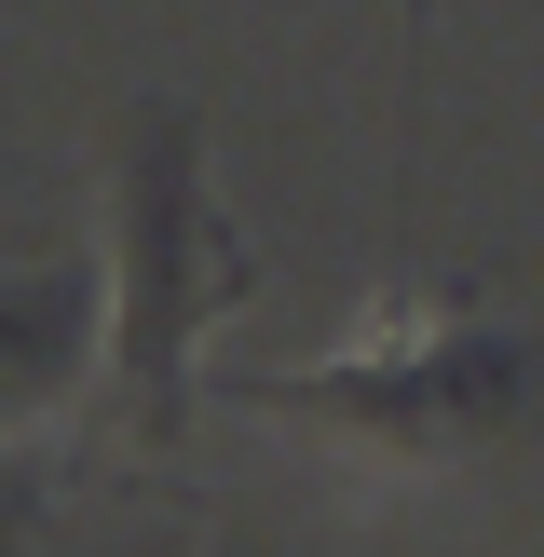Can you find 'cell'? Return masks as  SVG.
Wrapping results in <instances>:
<instances>
[{
  "instance_id": "7a4b0ae2",
  "label": "cell",
  "mask_w": 544,
  "mask_h": 557,
  "mask_svg": "<svg viewBox=\"0 0 544 557\" xmlns=\"http://www.w3.org/2000/svg\"><path fill=\"white\" fill-rule=\"evenodd\" d=\"M517 395V341L490 313H449V299H381L368 341L326 354V368L272 381V408L313 435H354L381 462H435V449H477Z\"/></svg>"
},
{
  "instance_id": "3957f363",
  "label": "cell",
  "mask_w": 544,
  "mask_h": 557,
  "mask_svg": "<svg viewBox=\"0 0 544 557\" xmlns=\"http://www.w3.org/2000/svg\"><path fill=\"white\" fill-rule=\"evenodd\" d=\"M41 299H54V286H0V408L54 368V313H41Z\"/></svg>"
},
{
  "instance_id": "6da1fadb",
  "label": "cell",
  "mask_w": 544,
  "mask_h": 557,
  "mask_svg": "<svg viewBox=\"0 0 544 557\" xmlns=\"http://www.w3.org/2000/svg\"><path fill=\"white\" fill-rule=\"evenodd\" d=\"M123 299H109V435L150 449L190 408V341L245 299V245L190 177V109H123Z\"/></svg>"
}]
</instances>
